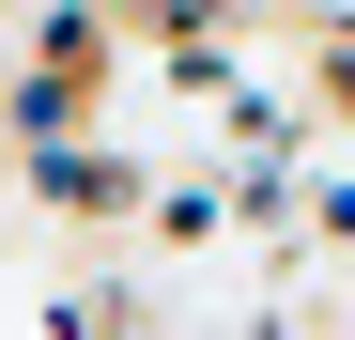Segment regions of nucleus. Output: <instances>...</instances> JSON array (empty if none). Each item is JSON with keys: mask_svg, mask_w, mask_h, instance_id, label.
Segmentation results:
<instances>
[{"mask_svg": "<svg viewBox=\"0 0 355 340\" xmlns=\"http://www.w3.org/2000/svg\"><path fill=\"white\" fill-rule=\"evenodd\" d=\"M31 186L62 201V216H124V155H93V139H31Z\"/></svg>", "mask_w": 355, "mask_h": 340, "instance_id": "f257e3e1", "label": "nucleus"}]
</instances>
